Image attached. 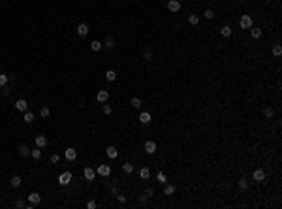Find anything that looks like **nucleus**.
Listing matches in <instances>:
<instances>
[{
	"label": "nucleus",
	"instance_id": "1",
	"mask_svg": "<svg viewBox=\"0 0 282 209\" xmlns=\"http://www.w3.org/2000/svg\"><path fill=\"white\" fill-rule=\"evenodd\" d=\"M252 25H254V21H252L250 15H241V19H239V26H241L243 30H248Z\"/></svg>",
	"mask_w": 282,
	"mask_h": 209
},
{
	"label": "nucleus",
	"instance_id": "2",
	"mask_svg": "<svg viewBox=\"0 0 282 209\" xmlns=\"http://www.w3.org/2000/svg\"><path fill=\"white\" fill-rule=\"evenodd\" d=\"M72 173L70 171H62L60 175H58V183H60V186H68L70 183H72Z\"/></svg>",
	"mask_w": 282,
	"mask_h": 209
},
{
	"label": "nucleus",
	"instance_id": "3",
	"mask_svg": "<svg viewBox=\"0 0 282 209\" xmlns=\"http://www.w3.org/2000/svg\"><path fill=\"white\" fill-rule=\"evenodd\" d=\"M40 201H41V196H40L38 192H32L30 196H28V209H30V207H34V205H38Z\"/></svg>",
	"mask_w": 282,
	"mask_h": 209
},
{
	"label": "nucleus",
	"instance_id": "4",
	"mask_svg": "<svg viewBox=\"0 0 282 209\" xmlns=\"http://www.w3.org/2000/svg\"><path fill=\"white\" fill-rule=\"evenodd\" d=\"M96 173H100L102 177H109L111 175V168H109V166H105V164H102V166H98V168H96Z\"/></svg>",
	"mask_w": 282,
	"mask_h": 209
},
{
	"label": "nucleus",
	"instance_id": "5",
	"mask_svg": "<svg viewBox=\"0 0 282 209\" xmlns=\"http://www.w3.org/2000/svg\"><path fill=\"white\" fill-rule=\"evenodd\" d=\"M252 179H254V181H258V183H262V181H265V171H263V170H260V168H258V170H254V171H252Z\"/></svg>",
	"mask_w": 282,
	"mask_h": 209
},
{
	"label": "nucleus",
	"instance_id": "6",
	"mask_svg": "<svg viewBox=\"0 0 282 209\" xmlns=\"http://www.w3.org/2000/svg\"><path fill=\"white\" fill-rule=\"evenodd\" d=\"M167 10L171 11V13H177L181 10V2H179V0H169V2H167Z\"/></svg>",
	"mask_w": 282,
	"mask_h": 209
},
{
	"label": "nucleus",
	"instance_id": "7",
	"mask_svg": "<svg viewBox=\"0 0 282 209\" xmlns=\"http://www.w3.org/2000/svg\"><path fill=\"white\" fill-rule=\"evenodd\" d=\"M64 156H66V160H70V162H74V160L77 158V151H75L74 147H68V149L64 151Z\"/></svg>",
	"mask_w": 282,
	"mask_h": 209
},
{
	"label": "nucleus",
	"instance_id": "8",
	"mask_svg": "<svg viewBox=\"0 0 282 209\" xmlns=\"http://www.w3.org/2000/svg\"><path fill=\"white\" fill-rule=\"evenodd\" d=\"M83 175H85V179L87 181H94V177H96V171L90 168V166H87V168L83 170Z\"/></svg>",
	"mask_w": 282,
	"mask_h": 209
},
{
	"label": "nucleus",
	"instance_id": "9",
	"mask_svg": "<svg viewBox=\"0 0 282 209\" xmlns=\"http://www.w3.org/2000/svg\"><path fill=\"white\" fill-rule=\"evenodd\" d=\"M77 34H79V36H87L88 34V25L87 23H79L77 25Z\"/></svg>",
	"mask_w": 282,
	"mask_h": 209
},
{
	"label": "nucleus",
	"instance_id": "10",
	"mask_svg": "<svg viewBox=\"0 0 282 209\" xmlns=\"http://www.w3.org/2000/svg\"><path fill=\"white\" fill-rule=\"evenodd\" d=\"M145 151L149 153V155H152V153H156V143H154L152 139H149V141H145Z\"/></svg>",
	"mask_w": 282,
	"mask_h": 209
},
{
	"label": "nucleus",
	"instance_id": "11",
	"mask_svg": "<svg viewBox=\"0 0 282 209\" xmlns=\"http://www.w3.org/2000/svg\"><path fill=\"white\" fill-rule=\"evenodd\" d=\"M15 109H17V111H26V109H28V104H26V100H25V98L17 100V102H15Z\"/></svg>",
	"mask_w": 282,
	"mask_h": 209
},
{
	"label": "nucleus",
	"instance_id": "12",
	"mask_svg": "<svg viewBox=\"0 0 282 209\" xmlns=\"http://www.w3.org/2000/svg\"><path fill=\"white\" fill-rule=\"evenodd\" d=\"M47 138L45 136H36V147H40V149H44V147H47Z\"/></svg>",
	"mask_w": 282,
	"mask_h": 209
},
{
	"label": "nucleus",
	"instance_id": "13",
	"mask_svg": "<svg viewBox=\"0 0 282 209\" xmlns=\"http://www.w3.org/2000/svg\"><path fill=\"white\" fill-rule=\"evenodd\" d=\"M96 98H98V102H102V104H105V102H107V98H109V92H107V90H98Z\"/></svg>",
	"mask_w": 282,
	"mask_h": 209
},
{
	"label": "nucleus",
	"instance_id": "14",
	"mask_svg": "<svg viewBox=\"0 0 282 209\" xmlns=\"http://www.w3.org/2000/svg\"><path fill=\"white\" fill-rule=\"evenodd\" d=\"M151 119H152V117H151L149 111H143V113L139 115V123H141V124H149V123H151Z\"/></svg>",
	"mask_w": 282,
	"mask_h": 209
},
{
	"label": "nucleus",
	"instance_id": "15",
	"mask_svg": "<svg viewBox=\"0 0 282 209\" xmlns=\"http://www.w3.org/2000/svg\"><path fill=\"white\" fill-rule=\"evenodd\" d=\"M250 36L254 38V40H258V38H262V29H258V26H250Z\"/></svg>",
	"mask_w": 282,
	"mask_h": 209
},
{
	"label": "nucleus",
	"instance_id": "16",
	"mask_svg": "<svg viewBox=\"0 0 282 209\" xmlns=\"http://www.w3.org/2000/svg\"><path fill=\"white\" fill-rule=\"evenodd\" d=\"M105 155H107L109 158H117V156H118V151L113 147V145H109V147L105 149Z\"/></svg>",
	"mask_w": 282,
	"mask_h": 209
},
{
	"label": "nucleus",
	"instance_id": "17",
	"mask_svg": "<svg viewBox=\"0 0 282 209\" xmlns=\"http://www.w3.org/2000/svg\"><path fill=\"white\" fill-rule=\"evenodd\" d=\"M19 155H21V156H28V155H30V147L23 143V145L19 147Z\"/></svg>",
	"mask_w": 282,
	"mask_h": 209
},
{
	"label": "nucleus",
	"instance_id": "18",
	"mask_svg": "<svg viewBox=\"0 0 282 209\" xmlns=\"http://www.w3.org/2000/svg\"><path fill=\"white\" fill-rule=\"evenodd\" d=\"M231 32H233V30H231V26H228V25L220 29V34H222L224 38H230V36H231Z\"/></svg>",
	"mask_w": 282,
	"mask_h": 209
},
{
	"label": "nucleus",
	"instance_id": "19",
	"mask_svg": "<svg viewBox=\"0 0 282 209\" xmlns=\"http://www.w3.org/2000/svg\"><path fill=\"white\" fill-rule=\"evenodd\" d=\"M105 79L107 81H115L117 79V72L115 70H107V72H105Z\"/></svg>",
	"mask_w": 282,
	"mask_h": 209
},
{
	"label": "nucleus",
	"instance_id": "20",
	"mask_svg": "<svg viewBox=\"0 0 282 209\" xmlns=\"http://www.w3.org/2000/svg\"><path fill=\"white\" fill-rule=\"evenodd\" d=\"M30 156H32L34 160H40V158H41V149H40V147L32 149V151H30Z\"/></svg>",
	"mask_w": 282,
	"mask_h": 209
},
{
	"label": "nucleus",
	"instance_id": "21",
	"mask_svg": "<svg viewBox=\"0 0 282 209\" xmlns=\"http://www.w3.org/2000/svg\"><path fill=\"white\" fill-rule=\"evenodd\" d=\"M188 23L194 25V26H197V25H200V17H197L196 13H192V15H188Z\"/></svg>",
	"mask_w": 282,
	"mask_h": 209
},
{
	"label": "nucleus",
	"instance_id": "22",
	"mask_svg": "<svg viewBox=\"0 0 282 209\" xmlns=\"http://www.w3.org/2000/svg\"><path fill=\"white\" fill-rule=\"evenodd\" d=\"M164 194H166V196H173V194H175V186L173 185H166L164 186Z\"/></svg>",
	"mask_w": 282,
	"mask_h": 209
},
{
	"label": "nucleus",
	"instance_id": "23",
	"mask_svg": "<svg viewBox=\"0 0 282 209\" xmlns=\"http://www.w3.org/2000/svg\"><path fill=\"white\" fill-rule=\"evenodd\" d=\"M239 189H241V190H246V189H248V179H246V177H241V179H239Z\"/></svg>",
	"mask_w": 282,
	"mask_h": 209
},
{
	"label": "nucleus",
	"instance_id": "24",
	"mask_svg": "<svg viewBox=\"0 0 282 209\" xmlns=\"http://www.w3.org/2000/svg\"><path fill=\"white\" fill-rule=\"evenodd\" d=\"M102 47H104V45H102V41H100V40H94L92 44H90V49H92V51H100Z\"/></svg>",
	"mask_w": 282,
	"mask_h": 209
},
{
	"label": "nucleus",
	"instance_id": "25",
	"mask_svg": "<svg viewBox=\"0 0 282 209\" xmlns=\"http://www.w3.org/2000/svg\"><path fill=\"white\" fill-rule=\"evenodd\" d=\"M139 177H141V179H149V177H151V170H149V168H141Z\"/></svg>",
	"mask_w": 282,
	"mask_h": 209
},
{
	"label": "nucleus",
	"instance_id": "26",
	"mask_svg": "<svg viewBox=\"0 0 282 209\" xmlns=\"http://www.w3.org/2000/svg\"><path fill=\"white\" fill-rule=\"evenodd\" d=\"M23 121L30 124V123L34 121V113H32V111H25V117H23Z\"/></svg>",
	"mask_w": 282,
	"mask_h": 209
},
{
	"label": "nucleus",
	"instance_id": "27",
	"mask_svg": "<svg viewBox=\"0 0 282 209\" xmlns=\"http://www.w3.org/2000/svg\"><path fill=\"white\" fill-rule=\"evenodd\" d=\"M122 171H124V173H132V171H134V166H132L130 162H124V164H122Z\"/></svg>",
	"mask_w": 282,
	"mask_h": 209
},
{
	"label": "nucleus",
	"instance_id": "28",
	"mask_svg": "<svg viewBox=\"0 0 282 209\" xmlns=\"http://www.w3.org/2000/svg\"><path fill=\"white\" fill-rule=\"evenodd\" d=\"M105 47H107V49H113V47H115V40H113L111 36L105 38Z\"/></svg>",
	"mask_w": 282,
	"mask_h": 209
},
{
	"label": "nucleus",
	"instance_id": "29",
	"mask_svg": "<svg viewBox=\"0 0 282 209\" xmlns=\"http://www.w3.org/2000/svg\"><path fill=\"white\" fill-rule=\"evenodd\" d=\"M263 115H265V119H271V117L274 115L273 108H263Z\"/></svg>",
	"mask_w": 282,
	"mask_h": 209
},
{
	"label": "nucleus",
	"instance_id": "30",
	"mask_svg": "<svg viewBox=\"0 0 282 209\" xmlns=\"http://www.w3.org/2000/svg\"><path fill=\"white\" fill-rule=\"evenodd\" d=\"M8 79H10V77H8L6 74H0V87H2V89L8 85Z\"/></svg>",
	"mask_w": 282,
	"mask_h": 209
},
{
	"label": "nucleus",
	"instance_id": "31",
	"mask_svg": "<svg viewBox=\"0 0 282 209\" xmlns=\"http://www.w3.org/2000/svg\"><path fill=\"white\" fill-rule=\"evenodd\" d=\"M10 183H11V186H13V189H17V186L21 185V177H19V175L11 177V181H10Z\"/></svg>",
	"mask_w": 282,
	"mask_h": 209
},
{
	"label": "nucleus",
	"instance_id": "32",
	"mask_svg": "<svg viewBox=\"0 0 282 209\" xmlns=\"http://www.w3.org/2000/svg\"><path fill=\"white\" fill-rule=\"evenodd\" d=\"M130 106H132V108H136V109L141 108V98H132V100H130Z\"/></svg>",
	"mask_w": 282,
	"mask_h": 209
},
{
	"label": "nucleus",
	"instance_id": "33",
	"mask_svg": "<svg viewBox=\"0 0 282 209\" xmlns=\"http://www.w3.org/2000/svg\"><path fill=\"white\" fill-rule=\"evenodd\" d=\"M280 55H282V47H280V45H274V47H273V57L278 59Z\"/></svg>",
	"mask_w": 282,
	"mask_h": 209
},
{
	"label": "nucleus",
	"instance_id": "34",
	"mask_svg": "<svg viewBox=\"0 0 282 209\" xmlns=\"http://www.w3.org/2000/svg\"><path fill=\"white\" fill-rule=\"evenodd\" d=\"M40 115L44 117V119H47V117L51 115V111H49V108H41V111H40Z\"/></svg>",
	"mask_w": 282,
	"mask_h": 209
},
{
	"label": "nucleus",
	"instance_id": "35",
	"mask_svg": "<svg viewBox=\"0 0 282 209\" xmlns=\"http://www.w3.org/2000/svg\"><path fill=\"white\" fill-rule=\"evenodd\" d=\"M156 179H158V183H166V175H164V171H158Z\"/></svg>",
	"mask_w": 282,
	"mask_h": 209
},
{
	"label": "nucleus",
	"instance_id": "36",
	"mask_svg": "<svg viewBox=\"0 0 282 209\" xmlns=\"http://www.w3.org/2000/svg\"><path fill=\"white\" fill-rule=\"evenodd\" d=\"M203 15H205L207 19H213V17H214V11H213V10H205V13H203Z\"/></svg>",
	"mask_w": 282,
	"mask_h": 209
},
{
	"label": "nucleus",
	"instance_id": "37",
	"mask_svg": "<svg viewBox=\"0 0 282 209\" xmlns=\"http://www.w3.org/2000/svg\"><path fill=\"white\" fill-rule=\"evenodd\" d=\"M102 109H104V113H105V115H111V111H113V108H111V106H107V104H105V106H104Z\"/></svg>",
	"mask_w": 282,
	"mask_h": 209
},
{
	"label": "nucleus",
	"instance_id": "38",
	"mask_svg": "<svg viewBox=\"0 0 282 209\" xmlns=\"http://www.w3.org/2000/svg\"><path fill=\"white\" fill-rule=\"evenodd\" d=\"M51 162H53V164H58V162H60V156H58V155H51Z\"/></svg>",
	"mask_w": 282,
	"mask_h": 209
},
{
	"label": "nucleus",
	"instance_id": "39",
	"mask_svg": "<svg viewBox=\"0 0 282 209\" xmlns=\"http://www.w3.org/2000/svg\"><path fill=\"white\" fill-rule=\"evenodd\" d=\"M143 57H145V59H151V57H152V51L145 49V51H143Z\"/></svg>",
	"mask_w": 282,
	"mask_h": 209
},
{
	"label": "nucleus",
	"instance_id": "40",
	"mask_svg": "<svg viewBox=\"0 0 282 209\" xmlns=\"http://www.w3.org/2000/svg\"><path fill=\"white\" fill-rule=\"evenodd\" d=\"M15 207H17V209L25 207V201H23V200H17V201H15Z\"/></svg>",
	"mask_w": 282,
	"mask_h": 209
},
{
	"label": "nucleus",
	"instance_id": "41",
	"mask_svg": "<svg viewBox=\"0 0 282 209\" xmlns=\"http://www.w3.org/2000/svg\"><path fill=\"white\" fill-rule=\"evenodd\" d=\"M87 207H88V209H94V207H96V201H92V200L87 201Z\"/></svg>",
	"mask_w": 282,
	"mask_h": 209
},
{
	"label": "nucleus",
	"instance_id": "42",
	"mask_svg": "<svg viewBox=\"0 0 282 209\" xmlns=\"http://www.w3.org/2000/svg\"><path fill=\"white\" fill-rule=\"evenodd\" d=\"M117 200H118V201H121V204H124V201H126V198L122 196V194H117Z\"/></svg>",
	"mask_w": 282,
	"mask_h": 209
}]
</instances>
